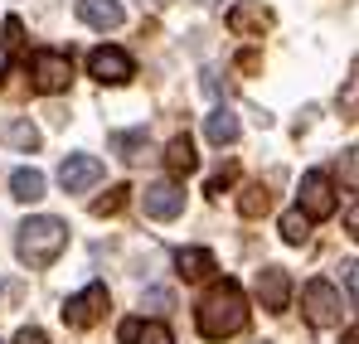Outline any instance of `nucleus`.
<instances>
[{"mask_svg": "<svg viewBox=\"0 0 359 344\" xmlns=\"http://www.w3.org/2000/svg\"><path fill=\"white\" fill-rule=\"evenodd\" d=\"M194 325L204 340H233L248 325V296L238 282H214L194 305Z\"/></svg>", "mask_w": 359, "mask_h": 344, "instance_id": "1", "label": "nucleus"}, {"mask_svg": "<svg viewBox=\"0 0 359 344\" xmlns=\"http://www.w3.org/2000/svg\"><path fill=\"white\" fill-rule=\"evenodd\" d=\"M63 247H68V223L63 219H49V214L25 219L20 233H15V252H20L25 267H49Z\"/></svg>", "mask_w": 359, "mask_h": 344, "instance_id": "2", "label": "nucleus"}, {"mask_svg": "<svg viewBox=\"0 0 359 344\" xmlns=\"http://www.w3.org/2000/svg\"><path fill=\"white\" fill-rule=\"evenodd\" d=\"M301 305H306V320H311V325H320V330H335V325L345 320L340 291L330 287V282H320V277H311V282L301 287Z\"/></svg>", "mask_w": 359, "mask_h": 344, "instance_id": "3", "label": "nucleus"}, {"mask_svg": "<svg viewBox=\"0 0 359 344\" xmlns=\"http://www.w3.org/2000/svg\"><path fill=\"white\" fill-rule=\"evenodd\" d=\"M29 78H34L39 92H63L73 83V58L63 54V49H39V54L29 58Z\"/></svg>", "mask_w": 359, "mask_h": 344, "instance_id": "4", "label": "nucleus"}, {"mask_svg": "<svg viewBox=\"0 0 359 344\" xmlns=\"http://www.w3.org/2000/svg\"><path fill=\"white\" fill-rule=\"evenodd\" d=\"M107 305H112V296L102 282H93V287H83L78 296H68V305H63V320L73 325V330H88V325H97L102 315H107Z\"/></svg>", "mask_w": 359, "mask_h": 344, "instance_id": "5", "label": "nucleus"}, {"mask_svg": "<svg viewBox=\"0 0 359 344\" xmlns=\"http://www.w3.org/2000/svg\"><path fill=\"white\" fill-rule=\"evenodd\" d=\"M297 199H301V214H306V219H330V214H335V179L325 170H306Z\"/></svg>", "mask_w": 359, "mask_h": 344, "instance_id": "6", "label": "nucleus"}, {"mask_svg": "<svg viewBox=\"0 0 359 344\" xmlns=\"http://www.w3.org/2000/svg\"><path fill=\"white\" fill-rule=\"evenodd\" d=\"M141 209H146V219H156V223L180 219V209H184V189H180L175 179H156V184L141 194Z\"/></svg>", "mask_w": 359, "mask_h": 344, "instance_id": "7", "label": "nucleus"}, {"mask_svg": "<svg viewBox=\"0 0 359 344\" xmlns=\"http://www.w3.org/2000/svg\"><path fill=\"white\" fill-rule=\"evenodd\" d=\"M88 73L97 78V83H126L131 73H136V63H131V54L126 49H112V44H102V49H93V58H88Z\"/></svg>", "mask_w": 359, "mask_h": 344, "instance_id": "8", "label": "nucleus"}, {"mask_svg": "<svg viewBox=\"0 0 359 344\" xmlns=\"http://www.w3.org/2000/svg\"><path fill=\"white\" fill-rule=\"evenodd\" d=\"M59 184L68 194H88V189H97L102 184V160H93V156H68L59 165Z\"/></svg>", "mask_w": 359, "mask_h": 344, "instance_id": "9", "label": "nucleus"}, {"mask_svg": "<svg viewBox=\"0 0 359 344\" xmlns=\"http://www.w3.org/2000/svg\"><path fill=\"white\" fill-rule=\"evenodd\" d=\"M257 301H262V310H287V301H292V277L282 272V267H262L257 272Z\"/></svg>", "mask_w": 359, "mask_h": 344, "instance_id": "10", "label": "nucleus"}, {"mask_svg": "<svg viewBox=\"0 0 359 344\" xmlns=\"http://www.w3.org/2000/svg\"><path fill=\"white\" fill-rule=\"evenodd\" d=\"M78 20L93 29H117L126 20V5L121 0H78Z\"/></svg>", "mask_w": 359, "mask_h": 344, "instance_id": "11", "label": "nucleus"}, {"mask_svg": "<svg viewBox=\"0 0 359 344\" xmlns=\"http://www.w3.org/2000/svg\"><path fill=\"white\" fill-rule=\"evenodd\" d=\"M214 267H219V262H214L209 247H180V252H175V272L184 277V282H209Z\"/></svg>", "mask_w": 359, "mask_h": 344, "instance_id": "12", "label": "nucleus"}, {"mask_svg": "<svg viewBox=\"0 0 359 344\" xmlns=\"http://www.w3.org/2000/svg\"><path fill=\"white\" fill-rule=\"evenodd\" d=\"M121 344H175L165 320H126L121 325Z\"/></svg>", "mask_w": 359, "mask_h": 344, "instance_id": "13", "label": "nucleus"}, {"mask_svg": "<svg viewBox=\"0 0 359 344\" xmlns=\"http://www.w3.org/2000/svg\"><path fill=\"white\" fill-rule=\"evenodd\" d=\"M229 25H233L238 34H257V29H267V25H272V10H262L257 0H243V5L229 10Z\"/></svg>", "mask_w": 359, "mask_h": 344, "instance_id": "14", "label": "nucleus"}, {"mask_svg": "<svg viewBox=\"0 0 359 344\" xmlns=\"http://www.w3.org/2000/svg\"><path fill=\"white\" fill-rule=\"evenodd\" d=\"M238 131H243V121L229 112V107H214L209 121H204V136H209L214 146H233V141H238Z\"/></svg>", "mask_w": 359, "mask_h": 344, "instance_id": "15", "label": "nucleus"}, {"mask_svg": "<svg viewBox=\"0 0 359 344\" xmlns=\"http://www.w3.org/2000/svg\"><path fill=\"white\" fill-rule=\"evenodd\" d=\"M10 194H15L20 204L44 199V174H39V170H15V174H10Z\"/></svg>", "mask_w": 359, "mask_h": 344, "instance_id": "16", "label": "nucleus"}, {"mask_svg": "<svg viewBox=\"0 0 359 344\" xmlns=\"http://www.w3.org/2000/svg\"><path fill=\"white\" fill-rule=\"evenodd\" d=\"M165 160H170L175 174H189L194 170V141H189V136H175V141L165 146Z\"/></svg>", "mask_w": 359, "mask_h": 344, "instance_id": "17", "label": "nucleus"}, {"mask_svg": "<svg viewBox=\"0 0 359 344\" xmlns=\"http://www.w3.org/2000/svg\"><path fill=\"white\" fill-rule=\"evenodd\" d=\"M238 209H243V219H262V214L272 209V199H267L262 184H252V189H243V194H238Z\"/></svg>", "mask_w": 359, "mask_h": 344, "instance_id": "18", "label": "nucleus"}, {"mask_svg": "<svg viewBox=\"0 0 359 344\" xmlns=\"http://www.w3.org/2000/svg\"><path fill=\"white\" fill-rule=\"evenodd\" d=\"M117 151H121V160H151V141H146V131L117 136Z\"/></svg>", "mask_w": 359, "mask_h": 344, "instance_id": "19", "label": "nucleus"}, {"mask_svg": "<svg viewBox=\"0 0 359 344\" xmlns=\"http://www.w3.org/2000/svg\"><path fill=\"white\" fill-rule=\"evenodd\" d=\"M306 228H311V219H306L301 209H292V214H282V238H287L292 247H301V242H306Z\"/></svg>", "mask_w": 359, "mask_h": 344, "instance_id": "20", "label": "nucleus"}, {"mask_svg": "<svg viewBox=\"0 0 359 344\" xmlns=\"http://www.w3.org/2000/svg\"><path fill=\"white\" fill-rule=\"evenodd\" d=\"M335 179L350 184V189H359V151H340V156H335Z\"/></svg>", "mask_w": 359, "mask_h": 344, "instance_id": "21", "label": "nucleus"}, {"mask_svg": "<svg viewBox=\"0 0 359 344\" xmlns=\"http://www.w3.org/2000/svg\"><path fill=\"white\" fill-rule=\"evenodd\" d=\"M340 112L350 116V121H359V68L350 73V83L340 88Z\"/></svg>", "mask_w": 359, "mask_h": 344, "instance_id": "22", "label": "nucleus"}, {"mask_svg": "<svg viewBox=\"0 0 359 344\" xmlns=\"http://www.w3.org/2000/svg\"><path fill=\"white\" fill-rule=\"evenodd\" d=\"M5 136H10L20 151H34V146H39V131H34L29 121H10V126H5Z\"/></svg>", "mask_w": 359, "mask_h": 344, "instance_id": "23", "label": "nucleus"}, {"mask_svg": "<svg viewBox=\"0 0 359 344\" xmlns=\"http://www.w3.org/2000/svg\"><path fill=\"white\" fill-rule=\"evenodd\" d=\"M126 194H131L126 184H121V189H107V199H97V204H93V214H102V219H107V214H117L121 204H126Z\"/></svg>", "mask_w": 359, "mask_h": 344, "instance_id": "24", "label": "nucleus"}, {"mask_svg": "<svg viewBox=\"0 0 359 344\" xmlns=\"http://www.w3.org/2000/svg\"><path fill=\"white\" fill-rule=\"evenodd\" d=\"M20 44H25V25L5 20V54H20Z\"/></svg>", "mask_w": 359, "mask_h": 344, "instance_id": "25", "label": "nucleus"}, {"mask_svg": "<svg viewBox=\"0 0 359 344\" xmlns=\"http://www.w3.org/2000/svg\"><path fill=\"white\" fill-rule=\"evenodd\" d=\"M340 272H345V287H350V301L359 305V262H345Z\"/></svg>", "mask_w": 359, "mask_h": 344, "instance_id": "26", "label": "nucleus"}, {"mask_svg": "<svg viewBox=\"0 0 359 344\" xmlns=\"http://www.w3.org/2000/svg\"><path fill=\"white\" fill-rule=\"evenodd\" d=\"M233 174H238V165H224V170H219L214 179H209V194H224V184H229Z\"/></svg>", "mask_w": 359, "mask_h": 344, "instance_id": "27", "label": "nucleus"}, {"mask_svg": "<svg viewBox=\"0 0 359 344\" xmlns=\"http://www.w3.org/2000/svg\"><path fill=\"white\" fill-rule=\"evenodd\" d=\"M15 344H49V335H44V330H34V325H25V330L15 335Z\"/></svg>", "mask_w": 359, "mask_h": 344, "instance_id": "28", "label": "nucleus"}, {"mask_svg": "<svg viewBox=\"0 0 359 344\" xmlns=\"http://www.w3.org/2000/svg\"><path fill=\"white\" fill-rule=\"evenodd\" d=\"M170 310V291H146V310Z\"/></svg>", "mask_w": 359, "mask_h": 344, "instance_id": "29", "label": "nucleus"}, {"mask_svg": "<svg viewBox=\"0 0 359 344\" xmlns=\"http://www.w3.org/2000/svg\"><path fill=\"white\" fill-rule=\"evenodd\" d=\"M345 228H350V238H359V199L350 204V214H345Z\"/></svg>", "mask_w": 359, "mask_h": 344, "instance_id": "30", "label": "nucleus"}, {"mask_svg": "<svg viewBox=\"0 0 359 344\" xmlns=\"http://www.w3.org/2000/svg\"><path fill=\"white\" fill-rule=\"evenodd\" d=\"M345 344H359V325H355V330H350V335H345Z\"/></svg>", "mask_w": 359, "mask_h": 344, "instance_id": "31", "label": "nucleus"}, {"mask_svg": "<svg viewBox=\"0 0 359 344\" xmlns=\"http://www.w3.org/2000/svg\"><path fill=\"white\" fill-rule=\"evenodd\" d=\"M0 296H5V277H0Z\"/></svg>", "mask_w": 359, "mask_h": 344, "instance_id": "32", "label": "nucleus"}]
</instances>
